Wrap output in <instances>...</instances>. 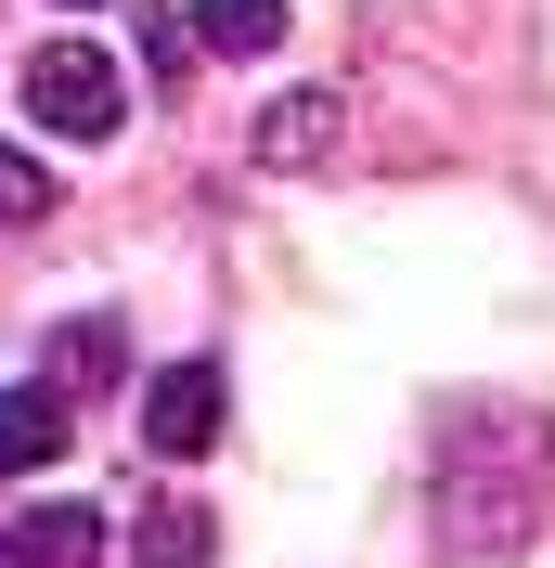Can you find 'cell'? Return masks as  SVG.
<instances>
[{"mask_svg": "<svg viewBox=\"0 0 555 568\" xmlns=\"http://www.w3.org/2000/svg\"><path fill=\"white\" fill-rule=\"evenodd\" d=\"M13 78H27V116L52 142H104L117 116H130V65H117L104 39H39Z\"/></svg>", "mask_w": 555, "mask_h": 568, "instance_id": "6da1fadb", "label": "cell"}, {"mask_svg": "<svg viewBox=\"0 0 555 568\" xmlns=\"http://www.w3.org/2000/svg\"><path fill=\"white\" fill-rule=\"evenodd\" d=\"M142 439H155L169 465L208 453V439H220V362H169V375L142 388Z\"/></svg>", "mask_w": 555, "mask_h": 568, "instance_id": "7a4b0ae2", "label": "cell"}, {"mask_svg": "<svg viewBox=\"0 0 555 568\" xmlns=\"http://www.w3.org/2000/svg\"><path fill=\"white\" fill-rule=\"evenodd\" d=\"M0 556L13 568H104V517H91V504H39V517H13Z\"/></svg>", "mask_w": 555, "mask_h": 568, "instance_id": "3957f363", "label": "cell"}, {"mask_svg": "<svg viewBox=\"0 0 555 568\" xmlns=\"http://www.w3.org/2000/svg\"><path fill=\"white\" fill-rule=\"evenodd\" d=\"M65 439H78L65 388H0V478H27V465H52Z\"/></svg>", "mask_w": 555, "mask_h": 568, "instance_id": "277c9868", "label": "cell"}, {"mask_svg": "<svg viewBox=\"0 0 555 568\" xmlns=\"http://www.w3.org/2000/svg\"><path fill=\"white\" fill-rule=\"evenodd\" d=\"M336 130H349V116H336V91H297V104H272V116H259V169H284V181H297V169H323V155H336Z\"/></svg>", "mask_w": 555, "mask_h": 568, "instance_id": "5b68a950", "label": "cell"}, {"mask_svg": "<svg viewBox=\"0 0 555 568\" xmlns=\"http://www.w3.org/2000/svg\"><path fill=\"white\" fill-rule=\"evenodd\" d=\"M117 375H130V323H65V336H52V388H117Z\"/></svg>", "mask_w": 555, "mask_h": 568, "instance_id": "8992f818", "label": "cell"}, {"mask_svg": "<svg viewBox=\"0 0 555 568\" xmlns=\"http://www.w3.org/2000/svg\"><path fill=\"white\" fill-rule=\"evenodd\" d=\"M194 39H208V52H272L284 0H194Z\"/></svg>", "mask_w": 555, "mask_h": 568, "instance_id": "52a82bcc", "label": "cell"}, {"mask_svg": "<svg viewBox=\"0 0 555 568\" xmlns=\"http://www.w3.org/2000/svg\"><path fill=\"white\" fill-rule=\"evenodd\" d=\"M52 194H65V181L39 169L27 142H0V233H39V220H52Z\"/></svg>", "mask_w": 555, "mask_h": 568, "instance_id": "ba28073f", "label": "cell"}, {"mask_svg": "<svg viewBox=\"0 0 555 568\" xmlns=\"http://www.w3.org/2000/svg\"><path fill=\"white\" fill-rule=\"evenodd\" d=\"M130 556L142 568H208V517H194V504H155V517L130 530Z\"/></svg>", "mask_w": 555, "mask_h": 568, "instance_id": "9c48e42d", "label": "cell"}, {"mask_svg": "<svg viewBox=\"0 0 555 568\" xmlns=\"http://www.w3.org/2000/svg\"><path fill=\"white\" fill-rule=\"evenodd\" d=\"M142 65H155V78H194V27H169V13H142Z\"/></svg>", "mask_w": 555, "mask_h": 568, "instance_id": "30bf717a", "label": "cell"}, {"mask_svg": "<svg viewBox=\"0 0 555 568\" xmlns=\"http://www.w3.org/2000/svg\"><path fill=\"white\" fill-rule=\"evenodd\" d=\"M78 13H91V0H78Z\"/></svg>", "mask_w": 555, "mask_h": 568, "instance_id": "8fae6325", "label": "cell"}, {"mask_svg": "<svg viewBox=\"0 0 555 568\" xmlns=\"http://www.w3.org/2000/svg\"><path fill=\"white\" fill-rule=\"evenodd\" d=\"M0 568H13V556H0Z\"/></svg>", "mask_w": 555, "mask_h": 568, "instance_id": "7c38bea8", "label": "cell"}]
</instances>
